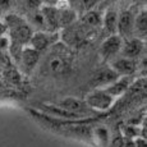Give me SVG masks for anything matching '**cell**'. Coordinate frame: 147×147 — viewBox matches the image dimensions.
<instances>
[{
    "label": "cell",
    "instance_id": "cell-1",
    "mask_svg": "<svg viewBox=\"0 0 147 147\" xmlns=\"http://www.w3.org/2000/svg\"><path fill=\"white\" fill-rule=\"evenodd\" d=\"M5 22H7V27H9L10 37H12L13 44L22 46V45L27 44L31 40V37L33 35L32 28L28 26L24 19L12 14V16L7 17Z\"/></svg>",
    "mask_w": 147,
    "mask_h": 147
},
{
    "label": "cell",
    "instance_id": "cell-2",
    "mask_svg": "<svg viewBox=\"0 0 147 147\" xmlns=\"http://www.w3.org/2000/svg\"><path fill=\"white\" fill-rule=\"evenodd\" d=\"M87 31L81 26L80 23H73L69 27L64 28L63 33H61V38L69 46H80V45L86 40Z\"/></svg>",
    "mask_w": 147,
    "mask_h": 147
},
{
    "label": "cell",
    "instance_id": "cell-3",
    "mask_svg": "<svg viewBox=\"0 0 147 147\" xmlns=\"http://www.w3.org/2000/svg\"><path fill=\"white\" fill-rule=\"evenodd\" d=\"M46 60V70L53 74H61L68 69V58L61 49L54 50Z\"/></svg>",
    "mask_w": 147,
    "mask_h": 147
},
{
    "label": "cell",
    "instance_id": "cell-4",
    "mask_svg": "<svg viewBox=\"0 0 147 147\" xmlns=\"http://www.w3.org/2000/svg\"><path fill=\"white\" fill-rule=\"evenodd\" d=\"M121 47H123V38L118 35H111L101 45L100 53L104 59H111L120 51Z\"/></svg>",
    "mask_w": 147,
    "mask_h": 147
},
{
    "label": "cell",
    "instance_id": "cell-5",
    "mask_svg": "<svg viewBox=\"0 0 147 147\" xmlns=\"http://www.w3.org/2000/svg\"><path fill=\"white\" fill-rule=\"evenodd\" d=\"M117 30L119 31L120 37H129L134 30V17L129 10H124L118 16V26Z\"/></svg>",
    "mask_w": 147,
    "mask_h": 147
},
{
    "label": "cell",
    "instance_id": "cell-6",
    "mask_svg": "<svg viewBox=\"0 0 147 147\" xmlns=\"http://www.w3.org/2000/svg\"><path fill=\"white\" fill-rule=\"evenodd\" d=\"M111 101H113V97L107 91H96L87 97V102L90 105L95 107V109H100V110L109 107Z\"/></svg>",
    "mask_w": 147,
    "mask_h": 147
},
{
    "label": "cell",
    "instance_id": "cell-7",
    "mask_svg": "<svg viewBox=\"0 0 147 147\" xmlns=\"http://www.w3.org/2000/svg\"><path fill=\"white\" fill-rule=\"evenodd\" d=\"M38 56H40L38 51H36V50L32 49V47H27V49L22 50L21 59H19V61L22 63V65H23V68H24V70L30 72V70H32L33 68H35L36 64H37Z\"/></svg>",
    "mask_w": 147,
    "mask_h": 147
},
{
    "label": "cell",
    "instance_id": "cell-8",
    "mask_svg": "<svg viewBox=\"0 0 147 147\" xmlns=\"http://www.w3.org/2000/svg\"><path fill=\"white\" fill-rule=\"evenodd\" d=\"M142 47H143L142 41L140 38H133V40H128L125 44H123L121 53H123L124 56H127V59H133L141 54Z\"/></svg>",
    "mask_w": 147,
    "mask_h": 147
},
{
    "label": "cell",
    "instance_id": "cell-9",
    "mask_svg": "<svg viewBox=\"0 0 147 147\" xmlns=\"http://www.w3.org/2000/svg\"><path fill=\"white\" fill-rule=\"evenodd\" d=\"M136 61L133 59H118L111 63V70L117 74H129L134 72Z\"/></svg>",
    "mask_w": 147,
    "mask_h": 147
},
{
    "label": "cell",
    "instance_id": "cell-10",
    "mask_svg": "<svg viewBox=\"0 0 147 147\" xmlns=\"http://www.w3.org/2000/svg\"><path fill=\"white\" fill-rule=\"evenodd\" d=\"M80 24L86 31L96 30V28H98L101 24V16L97 12H87L82 17Z\"/></svg>",
    "mask_w": 147,
    "mask_h": 147
},
{
    "label": "cell",
    "instance_id": "cell-11",
    "mask_svg": "<svg viewBox=\"0 0 147 147\" xmlns=\"http://www.w3.org/2000/svg\"><path fill=\"white\" fill-rule=\"evenodd\" d=\"M58 9V26L67 28L76 21V12L70 8H56Z\"/></svg>",
    "mask_w": 147,
    "mask_h": 147
},
{
    "label": "cell",
    "instance_id": "cell-12",
    "mask_svg": "<svg viewBox=\"0 0 147 147\" xmlns=\"http://www.w3.org/2000/svg\"><path fill=\"white\" fill-rule=\"evenodd\" d=\"M59 106L63 110H67V111L73 113V114L84 111V109H86V106H84V104L82 101L77 100V98H73V97H67L64 100H61L59 102Z\"/></svg>",
    "mask_w": 147,
    "mask_h": 147
},
{
    "label": "cell",
    "instance_id": "cell-13",
    "mask_svg": "<svg viewBox=\"0 0 147 147\" xmlns=\"http://www.w3.org/2000/svg\"><path fill=\"white\" fill-rule=\"evenodd\" d=\"M41 14L44 17V21L46 27L51 28V30H55L58 28V9L54 7H45L42 8Z\"/></svg>",
    "mask_w": 147,
    "mask_h": 147
},
{
    "label": "cell",
    "instance_id": "cell-14",
    "mask_svg": "<svg viewBox=\"0 0 147 147\" xmlns=\"http://www.w3.org/2000/svg\"><path fill=\"white\" fill-rule=\"evenodd\" d=\"M30 41H31V44H32V49H35L36 51L45 50L50 45V37H49V35H47V33H44V32L33 33Z\"/></svg>",
    "mask_w": 147,
    "mask_h": 147
},
{
    "label": "cell",
    "instance_id": "cell-15",
    "mask_svg": "<svg viewBox=\"0 0 147 147\" xmlns=\"http://www.w3.org/2000/svg\"><path fill=\"white\" fill-rule=\"evenodd\" d=\"M117 77H118V74L113 72L111 69H102L94 77L92 84L97 87V86H100V84H105V83H107V82L114 81Z\"/></svg>",
    "mask_w": 147,
    "mask_h": 147
},
{
    "label": "cell",
    "instance_id": "cell-16",
    "mask_svg": "<svg viewBox=\"0 0 147 147\" xmlns=\"http://www.w3.org/2000/svg\"><path fill=\"white\" fill-rule=\"evenodd\" d=\"M104 26L109 33H114L118 26V14L115 10H107L104 17Z\"/></svg>",
    "mask_w": 147,
    "mask_h": 147
},
{
    "label": "cell",
    "instance_id": "cell-17",
    "mask_svg": "<svg viewBox=\"0 0 147 147\" xmlns=\"http://www.w3.org/2000/svg\"><path fill=\"white\" fill-rule=\"evenodd\" d=\"M146 28H147L146 12H142L137 18H134V30L138 33H146Z\"/></svg>",
    "mask_w": 147,
    "mask_h": 147
},
{
    "label": "cell",
    "instance_id": "cell-18",
    "mask_svg": "<svg viewBox=\"0 0 147 147\" xmlns=\"http://www.w3.org/2000/svg\"><path fill=\"white\" fill-rule=\"evenodd\" d=\"M7 78L9 80L10 82H13V83H17V82H19V80H21V77H19V73L17 72L16 69H8L7 70Z\"/></svg>",
    "mask_w": 147,
    "mask_h": 147
},
{
    "label": "cell",
    "instance_id": "cell-19",
    "mask_svg": "<svg viewBox=\"0 0 147 147\" xmlns=\"http://www.w3.org/2000/svg\"><path fill=\"white\" fill-rule=\"evenodd\" d=\"M7 45H8V40H7V38L0 37V50L5 49V47H7Z\"/></svg>",
    "mask_w": 147,
    "mask_h": 147
},
{
    "label": "cell",
    "instance_id": "cell-20",
    "mask_svg": "<svg viewBox=\"0 0 147 147\" xmlns=\"http://www.w3.org/2000/svg\"><path fill=\"white\" fill-rule=\"evenodd\" d=\"M4 32H5V26H3V24L0 23V36H1Z\"/></svg>",
    "mask_w": 147,
    "mask_h": 147
}]
</instances>
